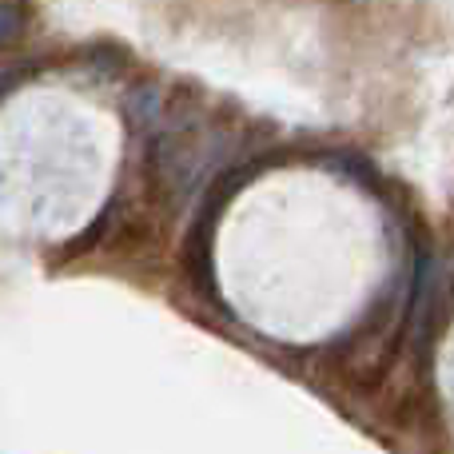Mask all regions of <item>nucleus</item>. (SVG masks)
<instances>
[{
    "label": "nucleus",
    "mask_w": 454,
    "mask_h": 454,
    "mask_svg": "<svg viewBox=\"0 0 454 454\" xmlns=\"http://www.w3.org/2000/svg\"><path fill=\"white\" fill-rule=\"evenodd\" d=\"M24 28V16L16 4H0V44H8V40H16Z\"/></svg>",
    "instance_id": "1"
}]
</instances>
